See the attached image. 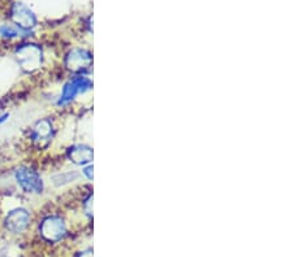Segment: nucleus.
Listing matches in <instances>:
<instances>
[{"label": "nucleus", "instance_id": "14", "mask_svg": "<svg viewBox=\"0 0 293 257\" xmlns=\"http://www.w3.org/2000/svg\"><path fill=\"white\" fill-rule=\"evenodd\" d=\"M7 117H8V114H4V116H0V124H3L4 121L7 120Z\"/></svg>", "mask_w": 293, "mask_h": 257}, {"label": "nucleus", "instance_id": "4", "mask_svg": "<svg viewBox=\"0 0 293 257\" xmlns=\"http://www.w3.org/2000/svg\"><path fill=\"white\" fill-rule=\"evenodd\" d=\"M16 179L18 185L26 192L39 194L43 190V182L34 170L29 168H20L16 170Z\"/></svg>", "mask_w": 293, "mask_h": 257}, {"label": "nucleus", "instance_id": "1", "mask_svg": "<svg viewBox=\"0 0 293 257\" xmlns=\"http://www.w3.org/2000/svg\"><path fill=\"white\" fill-rule=\"evenodd\" d=\"M16 56L20 65L26 72H33L42 64V50L37 45L21 46L16 52Z\"/></svg>", "mask_w": 293, "mask_h": 257}, {"label": "nucleus", "instance_id": "2", "mask_svg": "<svg viewBox=\"0 0 293 257\" xmlns=\"http://www.w3.org/2000/svg\"><path fill=\"white\" fill-rule=\"evenodd\" d=\"M91 89H93V82L86 77L81 76L73 78L64 86L62 98L59 100V105H66V104L71 103L78 94L87 93Z\"/></svg>", "mask_w": 293, "mask_h": 257}, {"label": "nucleus", "instance_id": "8", "mask_svg": "<svg viewBox=\"0 0 293 257\" xmlns=\"http://www.w3.org/2000/svg\"><path fill=\"white\" fill-rule=\"evenodd\" d=\"M68 156L71 158V161H73L77 165H85L89 164L93 160V150L87 146H82V144H77L73 146L68 152Z\"/></svg>", "mask_w": 293, "mask_h": 257}, {"label": "nucleus", "instance_id": "5", "mask_svg": "<svg viewBox=\"0 0 293 257\" xmlns=\"http://www.w3.org/2000/svg\"><path fill=\"white\" fill-rule=\"evenodd\" d=\"M41 233L50 242H58L66 235V223L60 217H49L42 222Z\"/></svg>", "mask_w": 293, "mask_h": 257}, {"label": "nucleus", "instance_id": "11", "mask_svg": "<svg viewBox=\"0 0 293 257\" xmlns=\"http://www.w3.org/2000/svg\"><path fill=\"white\" fill-rule=\"evenodd\" d=\"M85 209L89 216H91V212H93V196H90L89 199L85 203Z\"/></svg>", "mask_w": 293, "mask_h": 257}, {"label": "nucleus", "instance_id": "6", "mask_svg": "<svg viewBox=\"0 0 293 257\" xmlns=\"http://www.w3.org/2000/svg\"><path fill=\"white\" fill-rule=\"evenodd\" d=\"M10 13H12V20L14 24L22 30H29V29L34 28L37 24L34 13L22 3H14Z\"/></svg>", "mask_w": 293, "mask_h": 257}, {"label": "nucleus", "instance_id": "7", "mask_svg": "<svg viewBox=\"0 0 293 257\" xmlns=\"http://www.w3.org/2000/svg\"><path fill=\"white\" fill-rule=\"evenodd\" d=\"M30 223V214L26 209H14L8 214L5 226L12 233H22Z\"/></svg>", "mask_w": 293, "mask_h": 257}, {"label": "nucleus", "instance_id": "10", "mask_svg": "<svg viewBox=\"0 0 293 257\" xmlns=\"http://www.w3.org/2000/svg\"><path fill=\"white\" fill-rule=\"evenodd\" d=\"M22 29L18 30L17 28H14V26H10V25H3L1 28H0V35L4 37V38L12 39V38H17L20 37V33Z\"/></svg>", "mask_w": 293, "mask_h": 257}, {"label": "nucleus", "instance_id": "9", "mask_svg": "<svg viewBox=\"0 0 293 257\" xmlns=\"http://www.w3.org/2000/svg\"><path fill=\"white\" fill-rule=\"evenodd\" d=\"M34 139L37 142L49 141L52 135V125L49 120H42L34 127Z\"/></svg>", "mask_w": 293, "mask_h": 257}, {"label": "nucleus", "instance_id": "3", "mask_svg": "<svg viewBox=\"0 0 293 257\" xmlns=\"http://www.w3.org/2000/svg\"><path fill=\"white\" fill-rule=\"evenodd\" d=\"M93 64V56L86 50H81V48H76L69 52L67 56L66 65L69 70L76 73L86 72L89 70L90 66Z\"/></svg>", "mask_w": 293, "mask_h": 257}, {"label": "nucleus", "instance_id": "12", "mask_svg": "<svg viewBox=\"0 0 293 257\" xmlns=\"http://www.w3.org/2000/svg\"><path fill=\"white\" fill-rule=\"evenodd\" d=\"M83 174L86 175L89 179H93V165H89L83 169Z\"/></svg>", "mask_w": 293, "mask_h": 257}, {"label": "nucleus", "instance_id": "13", "mask_svg": "<svg viewBox=\"0 0 293 257\" xmlns=\"http://www.w3.org/2000/svg\"><path fill=\"white\" fill-rule=\"evenodd\" d=\"M78 257H93V252H91V251H86V252H83V254L79 255Z\"/></svg>", "mask_w": 293, "mask_h": 257}]
</instances>
